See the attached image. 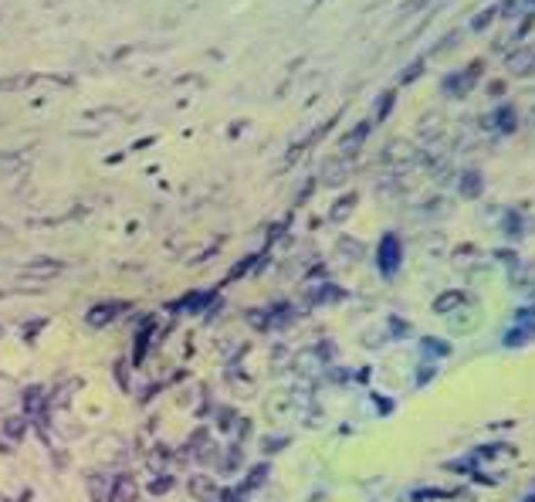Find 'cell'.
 Segmentation results:
<instances>
[{
    "label": "cell",
    "mask_w": 535,
    "mask_h": 502,
    "mask_svg": "<svg viewBox=\"0 0 535 502\" xmlns=\"http://www.w3.org/2000/svg\"><path fill=\"white\" fill-rule=\"evenodd\" d=\"M0 451H3V448H0Z\"/></svg>",
    "instance_id": "7"
},
{
    "label": "cell",
    "mask_w": 535,
    "mask_h": 502,
    "mask_svg": "<svg viewBox=\"0 0 535 502\" xmlns=\"http://www.w3.org/2000/svg\"><path fill=\"white\" fill-rule=\"evenodd\" d=\"M41 400H45V391H41V387H34V391H27V394H24V407H27V411H38V407H41Z\"/></svg>",
    "instance_id": "4"
},
{
    "label": "cell",
    "mask_w": 535,
    "mask_h": 502,
    "mask_svg": "<svg viewBox=\"0 0 535 502\" xmlns=\"http://www.w3.org/2000/svg\"><path fill=\"white\" fill-rule=\"evenodd\" d=\"M85 485H88V496H92V502H112V499H115V482H112V476L92 472V476L85 478Z\"/></svg>",
    "instance_id": "2"
},
{
    "label": "cell",
    "mask_w": 535,
    "mask_h": 502,
    "mask_svg": "<svg viewBox=\"0 0 535 502\" xmlns=\"http://www.w3.org/2000/svg\"><path fill=\"white\" fill-rule=\"evenodd\" d=\"M136 496H139V489H136L132 478H119V482H115V499L119 502H132Z\"/></svg>",
    "instance_id": "3"
},
{
    "label": "cell",
    "mask_w": 535,
    "mask_h": 502,
    "mask_svg": "<svg viewBox=\"0 0 535 502\" xmlns=\"http://www.w3.org/2000/svg\"><path fill=\"white\" fill-rule=\"evenodd\" d=\"M14 421H17V418H7V424H3V431H7L10 438H21V434H24V421H21V424H14Z\"/></svg>",
    "instance_id": "5"
},
{
    "label": "cell",
    "mask_w": 535,
    "mask_h": 502,
    "mask_svg": "<svg viewBox=\"0 0 535 502\" xmlns=\"http://www.w3.org/2000/svg\"><path fill=\"white\" fill-rule=\"evenodd\" d=\"M0 502H3V499H0Z\"/></svg>",
    "instance_id": "6"
},
{
    "label": "cell",
    "mask_w": 535,
    "mask_h": 502,
    "mask_svg": "<svg viewBox=\"0 0 535 502\" xmlns=\"http://www.w3.org/2000/svg\"><path fill=\"white\" fill-rule=\"evenodd\" d=\"M186 492H190L197 502H217V496H221L217 482L210 476H190L186 478Z\"/></svg>",
    "instance_id": "1"
}]
</instances>
